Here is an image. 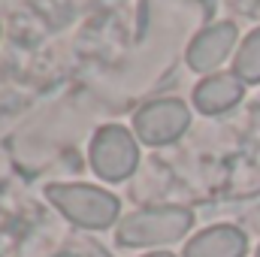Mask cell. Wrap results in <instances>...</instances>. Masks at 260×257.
<instances>
[{"mask_svg": "<svg viewBox=\"0 0 260 257\" xmlns=\"http://www.w3.org/2000/svg\"><path fill=\"white\" fill-rule=\"evenodd\" d=\"M194 218L188 209L179 206H157V209H142L130 215L118 227V242L127 248H151V245H167L179 242L191 230Z\"/></svg>", "mask_w": 260, "mask_h": 257, "instance_id": "obj_1", "label": "cell"}, {"mask_svg": "<svg viewBox=\"0 0 260 257\" xmlns=\"http://www.w3.org/2000/svg\"><path fill=\"white\" fill-rule=\"evenodd\" d=\"M46 194L73 224L88 230H106L109 224H115L121 212L115 194H106L94 185H49Z\"/></svg>", "mask_w": 260, "mask_h": 257, "instance_id": "obj_2", "label": "cell"}, {"mask_svg": "<svg viewBox=\"0 0 260 257\" xmlns=\"http://www.w3.org/2000/svg\"><path fill=\"white\" fill-rule=\"evenodd\" d=\"M139 164V145L121 124H106L94 133L91 167L106 182H124Z\"/></svg>", "mask_w": 260, "mask_h": 257, "instance_id": "obj_3", "label": "cell"}, {"mask_svg": "<svg viewBox=\"0 0 260 257\" xmlns=\"http://www.w3.org/2000/svg\"><path fill=\"white\" fill-rule=\"evenodd\" d=\"M188 121H191V112L182 100H154L136 112L133 124L145 145H167L188 130Z\"/></svg>", "mask_w": 260, "mask_h": 257, "instance_id": "obj_4", "label": "cell"}, {"mask_svg": "<svg viewBox=\"0 0 260 257\" xmlns=\"http://www.w3.org/2000/svg\"><path fill=\"white\" fill-rule=\"evenodd\" d=\"M236 43V24L230 21H221V24H212L206 27L203 34H197V40L188 49V64L194 67L197 73H209L227 58V52L233 49Z\"/></svg>", "mask_w": 260, "mask_h": 257, "instance_id": "obj_5", "label": "cell"}, {"mask_svg": "<svg viewBox=\"0 0 260 257\" xmlns=\"http://www.w3.org/2000/svg\"><path fill=\"white\" fill-rule=\"evenodd\" d=\"M242 91H245V82L233 73H218V76H209L203 79L194 88V106L203 115H218V112H227L233 109L239 100H242Z\"/></svg>", "mask_w": 260, "mask_h": 257, "instance_id": "obj_6", "label": "cell"}, {"mask_svg": "<svg viewBox=\"0 0 260 257\" xmlns=\"http://www.w3.org/2000/svg\"><path fill=\"white\" fill-rule=\"evenodd\" d=\"M248 239L239 227L230 224H215L185 245V257H245Z\"/></svg>", "mask_w": 260, "mask_h": 257, "instance_id": "obj_7", "label": "cell"}, {"mask_svg": "<svg viewBox=\"0 0 260 257\" xmlns=\"http://www.w3.org/2000/svg\"><path fill=\"white\" fill-rule=\"evenodd\" d=\"M233 76H239L242 82H260V27L254 34H248V40L236 52Z\"/></svg>", "mask_w": 260, "mask_h": 257, "instance_id": "obj_8", "label": "cell"}, {"mask_svg": "<svg viewBox=\"0 0 260 257\" xmlns=\"http://www.w3.org/2000/svg\"><path fill=\"white\" fill-rule=\"evenodd\" d=\"M145 257H176V254H170V251H154V254H145Z\"/></svg>", "mask_w": 260, "mask_h": 257, "instance_id": "obj_9", "label": "cell"}, {"mask_svg": "<svg viewBox=\"0 0 260 257\" xmlns=\"http://www.w3.org/2000/svg\"><path fill=\"white\" fill-rule=\"evenodd\" d=\"M257 257H260V248H257Z\"/></svg>", "mask_w": 260, "mask_h": 257, "instance_id": "obj_10", "label": "cell"}]
</instances>
